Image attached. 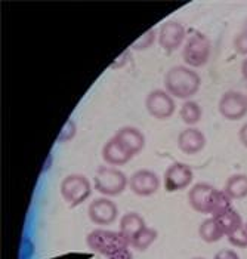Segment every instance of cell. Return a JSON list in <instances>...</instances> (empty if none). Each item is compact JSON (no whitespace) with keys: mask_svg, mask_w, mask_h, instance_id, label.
<instances>
[{"mask_svg":"<svg viewBox=\"0 0 247 259\" xmlns=\"http://www.w3.org/2000/svg\"><path fill=\"white\" fill-rule=\"evenodd\" d=\"M163 83L169 95L178 100L188 101L200 91L202 77L195 70L186 65H175L166 71Z\"/></svg>","mask_w":247,"mask_h":259,"instance_id":"1","label":"cell"},{"mask_svg":"<svg viewBox=\"0 0 247 259\" xmlns=\"http://www.w3.org/2000/svg\"><path fill=\"white\" fill-rule=\"evenodd\" d=\"M218 108L224 119L229 121L241 120L247 114V95L238 91H228L221 97Z\"/></svg>","mask_w":247,"mask_h":259,"instance_id":"9","label":"cell"},{"mask_svg":"<svg viewBox=\"0 0 247 259\" xmlns=\"http://www.w3.org/2000/svg\"><path fill=\"white\" fill-rule=\"evenodd\" d=\"M179 116H181V120L185 123L188 127H194L203 117V110H202L199 102L188 100L181 105Z\"/></svg>","mask_w":247,"mask_h":259,"instance_id":"19","label":"cell"},{"mask_svg":"<svg viewBox=\"0 0 247 259\" xmlns=\"http://www.w3.org/2000/svg\"><path fill=\"white\" fill-rule=\"evenodd\" d=\"M192 259H205V258H202V256H197V258H192Z\"/></svg>","mask_w":247,"mask_h":259,"instance_id":"31","label":"cell"},{"mask_svg":"<svg viewBox=\"0 0 247 259\" xmlns=\"http://www.w3.org/2000/svg\"><path fill=\"white\" fill-rule=\"evenodd\" d=\"M86 244L95 253H100L108 258L116 255L117 252L129 249L130 246L120 231H111V230H103V228H96L90 231L86 236Z\"/></svg>","mask_w":247,"mask_h":259,"instance_id":"2","label":"cell"},{"mask_svg":"<svg viewBox=\"0 0 247 259\" xmlns=\"http://www.w3.org/2000/svg\"><path fill=\"white\" fill-rule=\"evenodd\" d=\"M145 227H146V224H145L144 218L139 213H136V212H127V213H124L123 217H122V220H120L119 231L123 234L124 239L127 240L129 244H130L132 239L141 230H144Z\"/></svg>","mask_w":247,"mask_h":259,"instance_id":"16","label":"cell"},{"mask_svg":"<svg viewBox=\"0 0 247 259\" xmlns=\"http://www.w3.org/2000/svg\"><path fill=\"white\" fill-rule=\"evenodd\" d=\"M206 147V135L197 127H186L178 135V148L188 156L197 154Z\"/></svg>","mask_w":247,"mask_h":259,"instance_id":"13","label":"cell"},{"mask_svg":"<svg viewBox=\"0 0 247 259\" xmlns=\"http://www.w3.org/2000/svg\"><path fill=\"white\" fill-rule=\"evenodd\" d=\"M114 137L119 140V142L123 145L124 148L132 154V156H136L139 154L145 147V135L138 129V127H133V126H123L120 127Z\"/></svg>","mask_w":247,"mask_h":259,"instance_id":"14","label":"cell"},{"mask_svg":"<svg viewBox=\"0 0 247 259\" xmlns=\"http://www.w3.org/2000/svg\"><path fill=\"white\" fill-rule=\"evenodd\" d=\"M212 54V43L203 33H192L185 40L182 46V58L186 67L189 68H200L205 67Z\"/></svg>","mask_w":247,"mask_h":259,"instance_id":"4","label":"cell"},{"mask_svg":"<svg viewBox=\"0 0 247 259\" xmlns=\"http://www.w3.org/2000/svg\"><path fill=\"white\" fill-rule=\"evenodd\" d=\"M132 157L133 156L124 148L116 137L110 138V140L104 144L103 159L108 166H113V167L123 166L126 163H129Z\"/></svg>","mask_w":247,"mask_h":259,"instance_id":"15","label":"cell"},{"mask_svg":"<svg viewBox=\"0 0 247 259\" xmlns=\"http://www.w3.org/2000/svg\"><path fill=\"white\" fill-rule=\"evenodd\" d=\"M157 33H156V30L154 28H150V30H146L144 34H141V37L138 40H135L130 46H132V49H135V51H144V49H148V48H151L153 45H154V41L157 40Z\"/></svg>","mask_w":247,"mask_h":259,"instance_id":"22","label":"cell"},{"mask_svg":"<svg viewBox=\"0 0 247 259\" xmlns=\"http://www.w3.org/2000/svg\"><path fill=\"white\" fill-rule=\"evenodd\" d=\"M241 76L247 81V58H244V61L241 62Z\"/></svg>","mask_w":247,"mask_h":259,"instance_id":"29","label":"cell"},{"mask_svg":"<svg viewBox=\"0 0 247 259\" xmlns=\"http://www.w3.org/2000/svg\"><path fill=\"white\" fill-rule=\"evenodd\" d=\"M160 178L154 170L150 169H139L133 172L129 178V188L133 194L139 197H148L159 191L160 188Z\"/></svg>","mask_w":247,"mask_h":259,"instance_id":"12","label":"cell"},{"mask_svg":"<svg viewBox=\"0 0 247 259\" xmlns=\"http://www.w3.org/2000/svg\"><path fill=\"white\" fill-rule=\"evenodd\" d=\"M213 259H240L238 253L232 249H221L219 252L215 253Z\"/></svg>","mask_w":247,"mask_h":259,"instance_id":"26","label":"cell"},{"mask_svg":"<svg viewBox=\"0 0 247 259\" xmlns=\"http://www.w3.org/2000/svg\"><path fill=\"white\" fill-rule=\"evenodd\" d=\"M159 45L165 52H175L181 46H184L186 40V30L185 27L179 21L169 20L162 24L159 30Z\"/></svg>","mask_w":247,"mask_h":259,"instance_id":"7","label":"cell"},{"mask_svg":"<svg viewBox=\"0 0 247 259\" xmlns=\"http://www.w3.org/2000/svg\"><path fill=\"white\" fill-rule=\"evenodd\" d=\"M212 218H213V217H212ZM215 220L218 222L221 231L224 233V236L231 234L232 231H235V230H238L240 227L244 225L241 215H240L235 209H232V207H231L229 210H227V212H224L222 215L216 217Z\"/></svg>","mask_w":247,"mask_h":259,"instance_id":"18","label":"cell"},{"mask_svg":"<svg viewBox=\"0 0 247 259\" xmlns=\"http://www.w3.org/2000/svg\"><path fill=\"white\" fill-rule=\"evenodd\" d=\"M243 31H244V33H247V20H246V22H244V27H243Z\"/></svg>","mask_w":247,"mask_h":259,"instance_id":"30","label":"cell"},{"mask_svg":"<svg viewBox=\"0 0 247 259\" xmlns=\"http://www.w3.org/2000/svg\"><path fill=\"white\" fill-rule=\"evenodd\" d=\"M238 140L241 142V145L247 148V123H244V124L240 127V131H238Z\"/></svg>","mask_w":247,"mask_h":259,"instance_id":"27","label":"cell"},{"mask_svg":"<svg viewBox=\"0 0 247 259\" xmlns=\"http://www.w3.org/2000/svg\"><path fill=\"white\" fill-rule=\"evenodd\" d=\"M224 191L232 200H241L247 197V175L237 174L229 177L225 182Z\"/></svg>","mask_w":247,"mask_h":259,"instance_id":"17","label":"cell"},{"mask_svg":"<svg viewBox=\"0 0 247 259\" xmlns=\"http://www.w3.org/2000/svg\"><path fill=\"white\" fill-rule=\"evenodd\" d=\"M199 236H200V239L203 240V241H206V243H216V241H219L224 237V233L221 231L216 220L210 217V218H207V220H205L200 224Z\"/></svg>","mask_w":247,"mask_h":259,"instance_id":"20","label":"cell"},{"mask_svg":"<svg viewBox=\"0 0 247 259\" xmlns=\"http://www.w3.org/2000/svg\"><path fill=\"white\" fill-rule=\"evenodd\" d=\"M228 241L231 246L234 247H240V249H246L247 247V228L246 225L240 227L238 230L232 231L231 234H228Z\"/></svg>","mask_w":247,"mask_h":259,"instance_id":"23","label":"cell"},{"mask_svg":"<svg viewBox=\"0 0 247 259\" xmlns=\"http://www.w3.org/2000/svg\"><path fill=\"white\" fill-rule=\"evenodd\" d=\"M157 236H159L157 230L150 228V227H145L144 230H141V231L132 239L130 246H132L135 250H138V252H144V250H146V249L157 240Z\"/></svg>","mask_w":247,"mask_h":259,"instance_id":"21","label":"cell"},{"mask_svg":"<svg viewBox=\"0 0 247 259\" xmlns=\"http://www.w3.org/2000/svg\"><path fill=\"white\" fill-rule=\"evenodd\" d=\"M234 49L238 55H243V57H247V33L241 31L238 33L235 37H234Z\"/></svg>","mask_w":247,"mask_h":259,"instance_id":"24","label":"cell"},{"mask_svg":"<svg viewBox=\"0 0 247 259\" xmlns=\"http://www.w3.org/2000/svg\"><path fill=\"white\" fill-rule=\"evenodd\" d=\"M87 217L100 227L111 225L119 217V207L110 197H100L90 201L87 207Z\"/></svg>","mask_w":247,"mask_h":259,"instance_id":"10","label":"cell"},{"mask_svg":"<svg viewBox=\"0 0 247 259\" xmlns=\"http://www.w3.org/2000/svg\"><path fill=\"white\" fill-rule=\"evenodd\" d=\"M62 199L70 207H77L83 204L92 194V184L84 175L73 174L65 177L60 187Z\"/></svg>","mask_w":247,"mask_h":259,"instance_id":"5","label":"cell"},{"mask_svg":"<svg viewBox=\"0 0 247 259\" xmlns=\"http://www.w3.org/2000/svg\"><path fill=\"white\" fill-rule=\"evenodd\" d=\"M145 108L151 117L157 120L170 119L176 110L175 98L165 89H154L145 98Z\"/></svg>","mask_w":247,"mask_h":259,"instance_id":"6","label":"cell"},{"mask_svg":"<svg viewBox=\"0 0 247 259\" xmlns=\"http://www.w3.org/2000/svg\"><path fill=\"white\" fill-rule=\"evenodd\" d=\"M74 135H76V123L73 120H68L62 127L61 134L58 137V142H67V141L71 140Z\"/></svg>","mask_w":247,"mask_h":259,"instance_id":"25","label":"cell"},{"mask_svg":"<svg viewBox=\"0 0 247 259\" xmlns=\"http://www.w3.org/2000/svg\"><path fill=\"white\" fill-rule=\"evenodd\" d=\"M244 225H246V228H247V222H246V224H244Z\"/></svg>","mask_w":247,"mask_h":259,"instance_id":"32","label":"cell"},{"mask_svg":"<svg viewBox=\"0 0 247 259\" xmlns=\"http://www.w3.org/2000/svg\"><path fill=\"white\" fill-rule=\"evenodd\" d=\"M129 187V178L117 167L101 166L93 177V188L105 197H114L122 194Z\"/></svg>","mask_w":247,"mask_h":259,"instance_id":"3","label":"cell"},{"mask_svg":"<svg viewBox=\"0 0 247 259\" xmlns=\"http://www.w3.org/2000/svg\"><path fill=\"white\" fill-rule=\"evenodd\" d=\"M216 190L213 185L206 184V182H197L192 185V188H189L188 191V203L189 206L203 215H212V206H213V200Z\"/></svg>","mask_w":247,"mask_h":259,"instance_id":"11","label":"cell"},{"mask_svg":"<svg viewBox=\"0 0 247 259\" xmlns=\"http://www.w3.org/2000/svg\"><path fill=\"white\" fill-rule=\"evenodd\" d=\"M110 259H133V255L129 249H124L122 252H117L116 255L110 256Z\"/></svg>","mask_w":247,"mask_h":259,"instance_id":"28","label":"cell"},{"mask_svg":"<svg viewBox=\"0 0 247 259\" xmlns=\"http://www.w3.org/2000/svg\"><path fill=\"white\" fill-rule=\"evenodd\" d=\"M194 180V172L189 166L175 161L165 170L163 185L167 193H176L188 188Z\"/></svg>","mask_w":247,"mask_h":259,"instance_id":"8","label":"cell"}]
</instances>
